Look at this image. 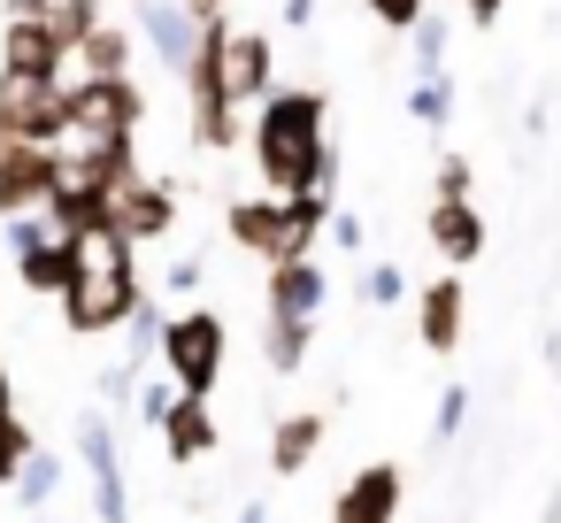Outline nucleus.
<instances>
[{"instance_id":"nucleus-21","label":"nucleus","mask_w":561,"mask_h":523,"mask_svg":"<svg viewBox=\"0 0 561 523\" xmlns=\"http://www.w3.org/2000/svg\"><path fill=\"white\" fill-rule=\"evenodd\" d=\"M308 346H316V331H308V323L262 316V369H270V377H300V369H308Z\"/></svg>"},{"instance_id":"nucleus-29","label":"nucleus","mask_w":561,"mask_h":523,"mask_svg":"<svg viewBox=\"0 0 561 523\" xmlns=\"http://www.w3.org/2000/svg\"><path fill=\"white\" fill-rule=\"evenodd\" d=\"M131 408H139V423H154V431H162V416L178 408V385H170V377H139Z\"/></svg>"},{"instance_id":"nucleus-6","label":"nucleus","mask_w":561,"mask_h":523,"mask_svg":"<svg viewBox=\"0 0 561 523\" xmlns=\"http://www.w3.org/2000/svg\"><path fill=\"white\" fill-rule=\"evenodd\" d=\"M78 469L93 485V515L101 523H131V477H124V446H116L108 408H85L78 416Z\"/></svg>"},{"instance_id":"nucleus-8","label":"nucleus","mask_w":561,"mask_h":523,"mask_svg":"<svg viewBox=\"0 0 561 523\" xmlns=\"http://www.w3.org/2000/svg\"><path fill=\"white\" fill-rule=\"evenodd\" d=\"M0 139L62 147L70 139V86H0Z\"/></svg>"},{"instance_id":"nucleus-32","label":"nucleus","mask_w":561,"mask_h":523,"mask_svg":"<svg viewBox=\"0 0 561 523\" xmlns=\"http://www.w3.org/2000/svg\"><path fill=\"white\" fill-rule=\"evenodd\" d=\"M431 201H469V155H438V185Z\"/></svg>"},{"instance_id":"nucleus-10","label":"nucleus","mask_w":561,"mask_h":523,"mask_svg":"<svg viewBox=\"0 0 561 523\" xmlns=\"http://www.w3.org/2000/svg\"><path fill=\"white\" fill-rule=\"evenodd\" d=\"M400 492H408L400 462H362L346 477V492L331 500V523H400Z\"/></svg>"},{"instance_id":"nucleus-27","label":"nucleus","mask_w":561,"mask_h":523,"mask_svg":"<svg viewBox=\"0 0 561 523\" xmlns=\"http://www.w3.org/2000/svg\"><path fill=\"white\" fill-rule=\"evenodd\" d=\"M39 439L24 431V416H0V492L16 485V469H24V454H32Z\"/></svg>"},{"instance_id":"nucleus-15","label":"nucleus","mask_w":561,"mask_h":523,"mask_svg":"<svg viewBox=\"0 0 561 523\" xmlns=\"http://www.w3.org/2000/svg\"><path fill=\"white\" fill-rule=\"evenodd\" d=\"M423 239L438 247V262H446V270L477 262V254H484V216H477V201H431Z\"/></svg>"},{"instance_id":"nucleus-33","label":"nucleus","mask_w":561,"mask_h":523,"mask_svg":"<svg viewBox=\"0 0 561 523\" xmlns=\"http://www.w3.org/2000/svg\"><path fill=\"white\" fill-rule=\"evenodd\" d=\"M131 393H139V369H131V362L101 369V400H108V408H131Z\"/></svg>"},{"instance_id":"nucleus-13","label":"nucleus","mask_w":561,"mask_h":523,"mask_svg":"<svg viewBox=\"0 0 561 523\" xmlns=\"http://www.w3.org/2000/svg\"><path fill=\"white\" fill-rule=\"evenodd\" d=\"M461 323H469V293H461V277L446 270V277H431L423 293H415V339H423V354H454L461 346Z\"/></svg>"},{"instance_id":"nucleus-14","label":"nucleus","mask_w":561,"mask_h":523,"mask_svg":"<svg viewBox=\"0 0 561 523\" xmlns=\"http://www.w3.org/2000/svg\"><path fill=\"white\" fill-rule=\"evenodd\" d=\"M139 39L154 47V62L162 70H193V55H201V24L185 16V0H139Z\"/></svg>"},{"instance_id":"nucleus-7","label":"nucleus","mask_w":561,"mask_h":523,"mask_svg":"<svg viewBox=\"0 0 561 523\" xmlns=\"http://www.w3.org/2000/svg\"><path fill=\"white\" fill-rule=\"evenodd\" d=\"M0 86H70V47L47 16H9L0 32Z\"/></svg>"},{"instance_id":"nucleus-2","label":"nucleus","mask_w":561,"mask_h":523,"mask_svg":"<svg viewBox=\"0 0 561 523\" xmlns=\"http://www.w3.org/2000/svg\"><path fill=\"white\" fill-rule=\"evenodd\" d=\"M147 300V277H139V254L116 239V231H85L78 239V277L62 285V323L78 339H108L131 323V308Z\"/></svg>"},{"instance_id":"nucleus-9","label":"nucleus","mask_w":561,"mask_h":523,"mask_svg":"<svg viewBox=\"0 0 561 523\" xmlns=\"http://www.w3.org/2000/svg\"><path fill=\"white\" fill-rule=\"evenodd\" d=\"M62 178V147H16V139H0V224H16V216H39L47 193Z\"/></svg>"},{"instance_id":"nucleus-36","label":"nucleus","mask_w":561,"mask_h":523,"mask_svg":"<svg viewBox=\"0 0 561 523\" xmlns=\"http://www.w3.org/2000/svg\"><path fill=\"white\" fill-rule=\"evenodd\" d=\"M285 24H293V32H308V24H316V0H285Z\"/></svg>"},{"instance_id":"nucleus-40","label":"nucleus","mask_w":561,"mask_h":523,"mask_svg":"<svg viewBox=\"0 0 561 523\" xmlns=\"http://www.w3.org/2000/svg\"><path fill=\"white\" fill-rule=\"evenodd\" d=\"M546 523H561V492H553V500H546Z\"/></svg>"},{"instance_id":"nucleus-1","label":"nucleus","mask_w":561,"mask_h":523,"mask_svg":"<svg viewBox=\"0 0 561 523\" xmlns=\"http://www.w3.org/2000/svg\"><path fill=\"white\" fill-rule=\"evenodd\" d=\"M247 155L270 201L293 193H331L339 201V147H331V101L316 86H277L254 124H247Z\"/></svg>"},{"instance_id":"nucleus-28","label":"nucleus","mask_w":561,"mask_h":523,"mask_svg":"<svg viewBox=\"0 0 561 523\" xmlns=\"http://www.w3.org/2000/svg\"><path fill=\"white\" fill-rule=\"evenodd\" d=\"M408 39H415V70H446V16L438 9H423Z\"/></svg>"},{"instance_id":"nucleus-3","label":"nucleus","mask_w":561,"mask_h":523,"mask_svg":"<svg viewBox=\"0 0 561 523\" xmlns=\"http://www.w3.org/2000/svg\"><path fill=\"white\" fill-rule=\"evenodd\" d=\"M331 193H293V201H270V193H247V201H231L224 208V231H231V247H247L254 262H316V247H323V231H331Z\"/></svg>"},{"instance_id":"nucleus-24","label":"nucleus","mask_w":561,"mask_h":523,"mask_svg":"<svg viewBox=\"0 0 561 523\" xmlns=\"http://www.w3.org/2000/svg\"><path fill=\"white\" fill-rule=\"evenodd\" d=\"M362 300L369 308H400L408 300V270L400 262H362Z\"/></svg>"},{"instance_id":"nucleus-37","label":"nucleus","mask_w":561,"mask_h":523,"mask_svg":"<svg viewBox=\"0 0 561 523\" xmlns=\"http://www.w3.org/2000/svg\"><path fill=\"white\" fill-rule=\"evenodd\" d=\"M0 416H16V369L0 362Z\"/></svg>"},{"instance_id":"nucleus-5","label":"nucleus","mask_w":561,"mask_h":523,"mask_svg":"<svg viewBox=\"0 0 561 523\" xmlns=\"http://www.w3.org/2000/svg\"><path fill=\"white\" fill-rule=\"evenodd\" d=\"M224 354H231V331H224L216 308H178V316H162L154 362H162V377H170L185 400H208V393L224 385Z\"/></svg>"},{"instance_id":"nucleus-12","label":"nucleus","mask_w":561,"mask_h":523,"mask_svg":"<svg viewBox=\"0 0 561 523\" xmlns=\"http://www.w3.org/2000/svg\"><path fill=\"white\" fill-rule=\"evenodd\" d=\"M323 308H331V277H323V262H277V270H270L262 316H285V323H308V331H316Z\"/></svg>"},{"instance_id":"nucleus-4","label":"nucleus","mask_w":561,"mask_h":523,"mask_svg":"<svg viewBox=\"0 0 561 523\" xmlns=\"http://www.w3.org/2000/svg\"><path fill=\"white\" fill-rule=\"evenodd\" d=\"M139 124H147V93L131 78H78L62 147L93 155V162H139Z\"/></svg>"},{"instance_id":"nucleus-35","label":"nucleus","mask_w":561,"mask_h":523,"mask_svg":"<svg viewBox=\"0 0 561 523\" xmlns=\"http://www.w3.org/2000/svg\"><path fill=\"white\" fill-rule=\"evenodd\" d=\"M500 9H507V0H461V16H469L477 32H492V24H500Z\"/></svg>"},{"instance_id":"nucleus-25","label":"nucleus","mask_w":561,"mask_h":523,"mask_svg":"<svg viewBox=\"0 0 561 523\" xmlns=\"http://www.w3.org/2000/svg\"><path fill=\"white\" fill-rule=\"evenodd\" d=\"M47 24H55V39H62V47H78L85 32H101V0H55Z\"/></svg>"},{"instance_id":"nucleus-23","label":"nucleus","mask_w":561,"mask_h":523,"mask_svg":"<svg viewBox=\"0 0 561 523\" xmlns=\"http://www.w3.org/2000/svg\"><path fill=\"white\" fill-rule=\"evenodd\" d=\"M124 346H131L124 362L147 377V362H154V346H162V308H154V300H139V308H131V323H124Z\"/></svg>"},{"instance_id":"nucleus-31","label":"nucleus","mask_w":561,"mask_h":523,"mask_svg":"<svg viewBox=\"0 0 561 523\" xmlns=\"http://www.w3.org/2000/svg\"><path fill=\"white\" fill-rule=\"evenodd\" d=\"M362 9H369L385 32H415V16L431 9V0H362Z\"/></svg>"},{"instance_id":"nucleus-34","label":"nucleus","mask_w":561,"mask_h":523,"mask_svg":"<svg viewBox=\"0 0 561 523\" xmlns=\"http://www.w3.org/2000/svg\"><path fill=\"white\" fill-rule=\"evenodd\" d=\"M201 277H208V270H201V254H178V262L162 270V285H170V293H201Z\"/></svg>"},{"instance_id":"nucleus-20","label":"nucleus","mask_w":561,"mask_h":523,"mask_svg":"<svg viewBox=\"0 0 561 523\" xmlns=\"http://www.w3.org/2000/svg\"><path fill=\"white\" fill-rule=\"evenodd\" d=\"M62 477H70V462H62L55 446H32L9 492H16V508H24V515H47V508H55V492H62Z\"/></svg>"},{"instance_id":"nucleus-19","label":"nucleus","mask_w":561,"mask_h":523,"mask_svg":"<svg viewBox=\"0 0 561 523\" xmlns=\"http://www.w3.org/2000/svg\"><path fill=\"white\" fill-rule=\"evenodd\" d=\"M131 32L124 24H101V32H85L78 47H70V86L78 78H131Z\"/></svg>"},{"instance_id":"nucleus-17","label":"nucleus","mask_w":561,"mask_h":523,"mask_svg":"<svg viewBox=\"0 0 561 523\" xmlns=\"http://www.w3.org/2000/svg\"><path fill=\"white\" fill-rule=\"evenodd\" d=\"M16 262V285L24 293H47V300H62V285L78 277V239H62V231H47L39 247H24V254H9Z\"/></svg>"},{"instance_id":"nucleus-26","label":"nucleus","mask_w":561,"mask_h":523,"mask_svg":"<svg viewBox=\"0 0 561 523\" xmlns=\"http://www.w3.org/2000/svg\"><path fill=\"white\" fill-rule=\"evenodd\" d=\"M461 423H469V385H446V393H438V408H431V446H454V439H461Z\"/></svg>"},{"instance_id":"nucleus-39","label":"nucleus","mask_w":561,"mask_h":523,"mask_svg":"<svg viewBox=\"0 0 561 523\" xmlns=\"http://www.w3.org/2000/svg\"><path fill=\"white\" fill-rule=\"evenodd\" d=\"M231 523H277V515H270V508H262V500H247V508H239V515H231Z\"/></svg>"},{"instance_id":"nucleus-16","label":"nucleus","mask_w":561,"mask_h":523,"mask_svg":"<svg viewBox=\"0 0 561 523\" xmlns=\"http://www.w3.org/2000/svg\"><path fill=\"white\" fill-rule=\"evenodd\" d=\"M323 439H331L323 408H293V416H277V423H270V477H300V469L323 454Z\"/></svg>"},{"instance_id":"nucleus-30","label":"nucleus","mask_w":561,"mask_h":523,"mask_svg":"<svg viewBox=\"0 0 561 523\" xmlns=\"http://www.w3.org/2000/svg\"><path fill=\"white\" fill-rule=\"evenodd\" d=\"M331 247H339V254H354V262H362V254H369V224H362V216H354V208H331Z\"/></svg>"},{"instance_id":"nucleus-11","label":"nucleus","mask_w":561,"mask_h":523,"mask_svg":"<svg viewBox=\"0 0 561 523\" xmlns=\"http://www.w3.org/2000/svg\"><path fill=\"white\" fill-rule=\"evenodd\" d=\"M108 231H116L124 247H154V239H170V231H178V193L131 178V185L116 193V208H108Z\"/></svg>"},{"instance_id":"nucleus-18","label":"nucleus","mask_w":561,"mask_h":523,"mask_svg":"<svg viewBox=\"0 0 561 523\" xmlns=\"http://www.w3.org/2000/svg\"><path fill=\"white\" fill-rule=\"evenodd\" d=\"M162 454H170L178 469H193V462L216 454V416H208V400H185V393H178V408L162 416Z\"/></svg>"},{"instance_id":"nucleus-38","label":"nucleus","mask_w":561,"mask_h":523,"mask_svg":"<svg viewBox=\"0 0 561 523\" xmlns=\"http://www.w3.org/2000/svg\"><path fill=\"white\" fill-rule=\"evenodd\" d=\"M0 9H9V16H47L55 0H0Z\"/></svg>"},{"instance_id":"nucleus-22","label":"nucleus","mask_w":561,"mask_h":523,"mask_svg":"<svg viewBox=\"0 0 561 523\" xmlns=\"http://www.w3.org/2000/svg\"><path fill=\"white\" fill-rule=\"evenodd\" d=\"M408 116L415 124H454V78L446 70H415V86H408Z\"/></svg>"}]
</instances>
